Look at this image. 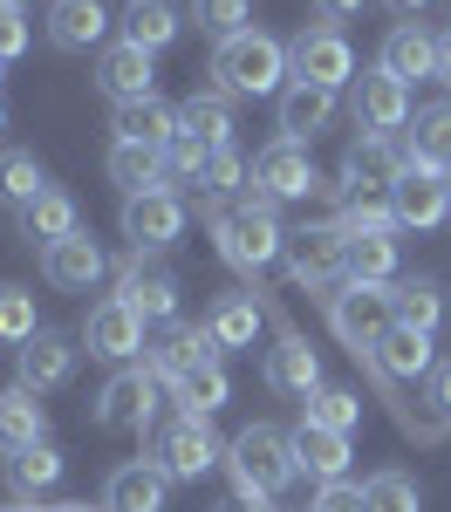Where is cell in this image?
<instances>
[{
  "mask_svg": "<svg viewBox=\"0 0 451 512\" xmlns=\"http://www.w3.org/2000/svg\"><path fill=\"white\" fill-rule=\"evenodd\" d=\"M267 383L281 396H315L322 390V355L308 349L301 335H281V342L267 349Z\"/></svg>",
  "mask_w": 451,
  "mask_h": 512,
  "instance_id": "603a6c76",
  "label": "cell"
},
{
  "mask_svg": "<svg viewBox=\"0 0 451 512\" xmlns=\"http://www.w3.org/2000/svg\"><path fill=\"white\" fill-rule=\"evenodd\" d=\"M287 274L315 294H335L349 280V233L342 226H301L287 233Z\"/></svg>",
  "mask_w": 451,
  "mask_h": 512,
  "instance_id": "5b68a950",
  "label": "cell"
},
{
  "mask_svg": "<svg viewBox=\"0 0 451 512\" xmlns=\"http://www.w3.org/2000/svg\"><path fill=\"white\" fill-rule=\"evenodd\" d=\"M219 342H212V328H192V321H164L158 335H151V376L158 383H178V376H192L199 362H212Z\"/></svg>",
  "mask_w": 451,
  "mask_h": 512,
  "instance_id": "5bb4252c",
  "label": "cell"
},
{
  "mask_svg": "<svg viewBox=\"0 0 451 512\" xmlns=\"http://www.w3.org/2000/svg\"><path fill=\"white\" fill-rule=\"evenodd\" d=\"M103 35H110L103 0H55V7H48V41H55V48L82 55V48H103Z\"/></svg>",
  "mask_w": 451,
  "mask_h": 512,
  "instance_id": "7402d4cb",
  "label": "cell"
},
{
  "mask_svg": "<svg viewBox=\"0 0 451 512\" xmlns=\"http://www.w3.org/2000/svg\"><path fill=\"white\" fill-rule=\"evenodd\" d=\"M438 178H445V198H451V164H445V171H438Z\"/></svg>",
  "mask_w": 451,
  "mask_h": 512,
  "instance_id": "9f6ffc18",
  "label": "cell"
},
{
  "mask_svg": "<svg viewBox=\"0 0 451 512\" xmlns=\"http://www.w3.org/2000/svg\"><path fill=\"white\" fill-rule=\"evenodd\" d=\"M171 390H178V410H185V417H212V410L233 396V383H226V369H219V362H199V369H192V376H178Z\"/></svg>",
  "mask_w": 451,
  "mask_h": 512,
  "instance_id": "74e56055",
  "label": "cell"
},
{
  "mask_svg": "<svg viewBox=\"0 0 451 512\" xmlns=\"http://www.w3.org/2000/svg\"><path fill=\"white\" fill-rule=\"evenodd\" d=\"M328 321L335 335L349 342V355H376V342L397 328V308H390V287H363V280H342L328 294Z\"/></svg>",
  "mask_w": 451,
  "mask_h": 512,
  "instance_id": "277c9868",
  "label": "cell"
},
{
  "mask_svg": "<svg viewBox=\"0 0 451 512\" xmlns=\"http://www.w3.org/2000/svg\"><path fill=\"white\" fill-rule=\"evenodd\" d=\"M178 130H192L205 151L233 144V96H226V89H192L185 110H178Z\"/></svg>",
  "mask_w": 451,
  "mask_h": 512,
  "instance_id": "4316f807",
  "label": "cell"
},
{
  "mask_svg": "<svg viewBox=\"0 0 451 512\" xmlns=\"http://www.w3.org/2000/svg\"><path fill=\"white\" fill-rule=\"evenodd\" d=\"M383 76L397 82H417V76H438V41L424 35V28H390V41H383V62H376Z\"/></svg>",
  "mask_w": 451,
  "mask_h": 512,
  "instance_id": "83f0119b",
  "label": "cell"
},
{
  "mask_svg": "<svg viewBox=\"0 0 451 512\" xmlns=\"http://www.w3.org/2000/svg\"><path fill=\"white\" fill-rule=\"evenodd\" d=\"M117 301H130V308L151 321V328H164V321L178 315V274L144 267V253H137V260L123 267V280H117Z\"/></svg>",
  "mask_w": 451,
  "mask_h": 512,
  "instance_id": "ac0fdd59",
  "label": "cell"
},
{
  "mask_svg": "<svg viewBox=\"0 0 451 512\" xmlns=\"http://www.w3.org/2000/svg\"><path fill=\"white\" fill-rule=\"evenodd\" d=\"M48 512H89V506H48Z\"/></svg>",
  "mask_w": 451,
  "mask_h": 512,
  "instance_id": "6f0895ef",
  "label": "cell"
},
{
  "mask_svg": "<svg viewBox=\"0 0 451 512\" xmlns=\"http://www.w3.org/2000/svg\"><path fill=\"white\" fill-rule=\"evenodd\" d=\"M205 158H212V151H205L199 137L178 130V137L164 144V178H192V185H205Z\"/></svg>",
  "mask_w": 451,
  "mask_h": 512,
  "instance_id": "f6af8a7d",
  "label": "cell"
},
{
  "mask_svg": "<svg viewBox=\"0 0 451 512\" xmlns=\"http://www.w3.org/2000/svg\"><path fill=\"white\" fill-rule=\"evenodd\" d=\"M390 308H397V328L431 335V328L445 321V287H438V280H397V287H390Z\"/></svg>",
  "mask_w": 451,
  "mask_h": 512,
  "instance_id": "d6a6232c",
  "label": "cell"
},
{
  "mask_svg": "<svg viewBox=\"0 0 451 512\" xmlns=\"http://www.w3.org/2000/svg\"><path fill=\"white\" fill-rule=\"evenodd\" d=\"M41 328H35V294L28 287H0V349H28Z\"/></svg>",
  "mask_w": 451,
  "mask_h": 512,
  "instance_id": "ab89813d",
  "label": "cell"
},
{
  "mask_svg": "<svg viewBox=\"0 0 451 512\" xmlns=\"http://www.w3.org/2000/svg\"><path fill=\"white\" fill-rule=\"evenodd\" d=\"M76 342H69V335H55V328H41L35 342H28V349L14 355V383H21V390H35V396H48V390H62V383H69V376H76Z\"/></svg>",
  "mask_w": 451,
  "mask_h": 512,
  "instance_id": "4fadbf2b",
  "label": "cell"
},
{
  "mask_svg": "<svg viewBox=\"0 0 451 512\" xmlns=\"http://www.w3.org/2000/svg\"><path fill=\"white\" fill-rule=\"evenodd\" d=\"M212 342L219 349H253V335H260V308L246 301V294H219V308H212Z\"/></svg>",
  "mask_w": 451,
  "mask_h": 512,
  "instance_id": "8d00e7d4",
  "label": "cell"
},
{
  "mask_svg": "<svg viewBox=\"0 0 451 512\" xmlns=\"http://www.w3.org/2000/svg\"><path fill=\"white\" fill-rule=\"evenodd\" d=\"M41 192H48V178H41L35 151H0V205L28 212V205H35Z\"/></svg>",
  "mask_w": 451,
  "mask_h": 512,
  "instance_id": "f35d334b",
  "label": "cell"
},
{
  "mask_svg": "<svg viewBox=\"0 0 451 512\" xmlns=\"http://www.w3.org/2000/svg\"><path fill=\"white\" fill-rule=\"evenodd\" d=\"M151 410H158V376L151 369H117L103 383V396H96V424L103 431H144Z\"/></svg>",
  "mask_w": 451,
  "mask_h": 512,
  "instance_id": "30bf717a",
  "label": "cell"
},
{
  "mask_svg": "<svg viewBox=\"0 0 451 512\" xmlns=\"http://www.w3.org/2000/svg\"><path fill=\"white\" fill-rule=\"evenodd\" d=\"M41 274H48V287H62V294H89V287L103 280V246L89 233L62 239V246L41 253Z\"/></svg>",
  "mask_w": 451,
  "mask_h": 512,
  "instance_id": "44dd1931",
  "label": "cell"
},
{
  "mask_svg": "<svg viewBox=\"0 0 451 512\" xmlns=\"http://www.w3.org/2000/svg\"><path fill=\"white\" fill-rule=\"evenodd\" d=\"M390 212H397V226H417V233H431V226H438V219L451 212L445 178H438L431 164H404V178L390 185Z\"/></svg>",
  "mask_w": 451,
  "mask_h": 512,
  "instance_id": "9a60e30c",
  "label": "cell"
},
{
  "mask_svg": "<svg viewBox=\"0 0 451 512\" xmlns=\"http://www.w3.org/2000/svg\"><path fill=\"white\" fill-rule=\"evenodd\" d=\"M28 444H48V410H41L35 390H0V451H28Z\"/></svg>",
  "mask_w": 451,
  "mask_h": 512,
  "instance_id": "d4e9b609",
  "label": "cell"
},
{
  "mask_svg": "<svg viewBox=\"0 0 451 512\" xmlns=\"http://www.w3.org/2000/svg\"><path fill=\"white\" fill-rule=\"evenodd\" d=\"M0 130H7V110H0Z\"/></svg>",
  "mask_w": 451,
  "mask_h": 512,
  "instance_id": "91938a15",
  "label": "cell"
},
{
  "mask_svg": "<svg viewBox=\"0 0 451 512\" xmlns=\"http://www.w3.org/2000/svg\"><path fill=\"white\" fill-rule=\"evenodd\" d=\"M287 69H294L287 48L274 35H260V28H246V35H233V41L212 48V76H219L226 96H281Z\"/></svg>",
  "mask_w": 451,
  "mask_h": 512,
  "instance_id": "7a4b0ae2",
  "label": "cell"
},
{
  "mask_svg": "<svg viewBox=\"0 0 451 512\" xmlns=\"http://www.w3.org/2000/svg\"><path fill=\"white\" fill-rule=\"evenodd\" d=\"M431 396H438V410H445V417H451V362H445V369H438V376H431Z\"/></svg>",
  "mask_w": 451,
  "mask_h": 512,
  "instance_id": "816d5d0a",
  "label": "cell"
},
{
  "mask_svg": "<svg viewBox=\"0 0 451 512\" xmlns=\"http://www.w3.org/2000/svg\"><path fill=\"white\" fill-rule=\"evenodd\" d=\"M178 7L171 0H130V14H123V41H137V48H151L158 55L164 41H178Z\"/></svg>",
  "mask_w": 451,
  "mask_h": 512,
  "instance_id": "e575fe53",
  "label": "cell"
},
{
  "mask_svg": "<svg viewBox=\"0 0 451 512\" xmlns=\"http://www.w3.org/2000/svg\"><path fill=\"white\" fill-rule=\"evenodd\" d=\"M356 123H363V130H376V137H397V130H410V82L383 76V69H369V76L356 82Z\"/></svg>",
  "mask_w": 451,
  "mask_h": 512,
  "instance_id": "2e32d148",
  "label": "cell"
},
{
  "mask_svg": "<svg viewBox=\"0 0 451 512\" xmlns=\"http://www.w3.org/2000/svg\"><path fill=\"white\" fill-rule=\"evenodd\" d=\"M301 403H308V424H322V431H356V424H363V403H356V396L349 390H335V383H322V390L315 396H301Z\"/></svg>",
  "mask_w": 451,
  "mask_h": 512,
  "instance_id": "60d3db41",
  "label": "cell"
},
{
  "mask_svg": "<svg viewBox=\"0 0 451 512\" xmlns=\"http://www.w3.org/2000/svg\"><path fill=\"white\" fill-rule=\"evenodd\" d=\"M226 472H233V492H260L274 499L287 478H294V444L274 424H246L233 444H226Z\"/></svg>",
  "mask_w": 451,
  "mask_h": 512,
  "instance_id": "3957f363",
  "label": "cell"
},
{
  "mask_svg": "<svg viewBox=\"0 0 451 512\" xmlns=\"http://www.w3.org/2000/svg\"><path fill=\"white\" fill-rule=\"evenodd\" d=\"M212 233H219V253H226L240 274H267L274 260H287V233H281V219H274L267 198L226 205V212L212 219Z\"/></svg>",
  "mask_w": 451,
  "mask_h": 512,
  "instance_id": "6da1fadb",
  "label": "cell"
},
{
  "mask_svg": "<svg viewBox=\"0 0 451 512\" xmlns=\"http://www.w3.org/2000/svg\"><path fill=\"white\" fill-rule=\"evenodd\" d=\"M287 62H294V82H315V89H342V82L356 76V48L342 28H301L294 48H287Z\"/></svg>",
  "mask_w": 451,
  "mask_h": 512,
  "instance_id": "52a82bcc",
  "label": "cell"
},
{
  "mask_svg": "<svg viewBox=\"0 0 451 512\" xmlns=\"http://www.w3.org/2000/svg\"><path fill=\"white\" fill-rule=\"evenodd\" d=\"M240 178H246V158L233 151V144H219V151L205 158V192H233Z\"/></svg>",
  "mask_w": 451,
  "mask_h": 512,
  "instance_id": "bcb514c9",
  "label": "cell"
},
{
  "mask_svg": "<svg viewBox=\"0 0 451 512\" xmlns=\"http://www.w3.org/2000/svg\"><path fill=\"white\" fill-rule=\"evenodd\" d=\"M164 492H171L164 465L158 458H137V465H117V472H110L103 512H164Z\"/></svg>",
  "mask_w": 451,
  "mask_h": 512,
  "instance_id": "e0dca14e",
  "label": "cell"
},
{
  "mask_svg": "<svg viewBox=\"0 0 451 512\" xmlns=\"http://www.w3.org/2000/svg\"><path fill=\"white\" fill-rule=\"evenodd\" d=\"M28 55V21L21 7H0V62H21Z\"/></svg>",
  "mask_w": 451,
  "mask_h": 512,
  "instance_id": "c3c4849f",
  "label": "cell"
},
{
  "mask_svg": "<svg viewBox=\"0 0 451 512\" xmlns=\"http://www.w3.org/2000/svg\"><path fill=\"white\" fill-rule=\"evenodd\" d=\"M253 178H260V198H267V205H274V198H308V192H322L308 144H294V137H274V144L253 158Z\"/></svg>",
  "mask_w": 451,
  "mask_h": 512,
  "instance_id": "8fae6325",
  "label": "cell"
},
{
  "mask_svg": "<svg viewBox=\"0 0 451 512\" xmlns=\"http://www.w3.org/2000/svg\"><path fill=\"white\" fill-rule=\"evenodd\" d=\"M212 512H274V499H260V492H233V499H219Z\"/></svg>",
  "mask_w": 451,
  "mask_h": 512,
  "instance_id": "681fc988",
  "label": "cell"
},
{
  "mask_svg": "<svg viewBox=\"0 0 451 512\" xmlns=\"http://www.w3.org/2000/svg\"><path fill=\"white\" fill-rule=\"evenodd\" d=\"M287 444H294V472H308L315 485H335V478L349 472V437L342 431H322V424H294L287 431Z\"/></svg>",
  "mask_w": 451,
  "mask_h": 512,
  "instance_id": "d6986e66",
  "label": "cell"
},
{
  "mask_svg": "<svg viewBox=\"0 0 451 512\" xmlns=\"http://www.w3.org/2000/svg\"><path fill=\"white\" fill-rule=\"evenodd\" d=\"M62 451L55 444H28V451H7V485H14V499H41V492H55L62 485Z\"/></svg>",
  "mask_w": 451,
  "mask_h": 512,
  "instance_id": "f1b7e54d",
  "label": "cell"
},
{
  "mask_svg": "<svg viewBox=\"0 0 451 512\" xmlns=\"http://www.w3.org/2000/svg\"><path fill=\"white\" fill-rule=\"evenodd\" d=\"M117 137H123V144H151V151H164V144L178 137V110H164L158 96H144V103H117Z\"/></svg>",
  "mask_w": 451,
  "mask_h": 512,
  "instance_id": "f546056e",
  "label": "cell"
},
{
  "mask_svg": "<svg viewBox=\"0 0 451 512\" xmlns=\"http://www.w3.org/2000/svg\"><path fill=\"white\" fill-rule=\"evenodd\" d=\"M369 512H424V499H417V478L410 472H376L363 485Z\"/></svg>",
  "mask_w": 451,
  "mask_h": 512,
  "instance_id": "7bdbcfd3",
  "label": "cell"
},
{
  "mask_svg": "<svg viewBox=\"0 0 451 512\" xmlns=\"http://www.w3.org/2000/svg\"><path fill=\"white\" fill-rule=\"evenodd\" d=\"M110 178L123 185V198L137 192H164V151H151V144H110Z\"/></svg>",
  "mask_w": 451,
  "mask_h": 512,
  "instance_id": "4dcf8cb0",
  "label": "cell"
},
{
  "mask_svg": "<svg viewBox=\"0 0 451 512\" xmlns=\"http://www.w3.org/2000/svg\"><path fill=\"white\" fill-rule=\"evenodd\" d=\"M0 7H35V0H0Z\"/></svg>",
  "mask_w": 451,
  "mask_h": 512,
  "instance_id": "680465c9",
  "label": "cell"
},
{
  "mask_svg": "<svg viewBox=\"0 0 451 512\" xmlns=\"http://www.w3.org/2000/svg\"><path fill=\"white\" fill-rule=\"evenodd\" d=\"M376 362H383L390 383H417V376H431V335H417V328H390V335L376 342Z\"/></svg>",
  "mask_w": 451,
  "mask_h": 512,
  "instance_id": "1f68e13d",
  "label": "cell"
},
{
  "mask_svg": "<svg viewBox=\"0 0 451 512\" xmlns=\"http://www.w3.org/2000/svg\"><path fill=\"white\" fill-rule=\"evenodd\" d=\"M82 233V212H76V198L69 192H41L28 212H21V239H35L41 253L48 246H62V239H76Z\"/></svg>",
  "mask_w": 451,
  "mask_h": 512,
  "instance_id": "484cf974",
  "label": "cell"
},
{
  "mask_svg": "<svg viewBox=\"0 0 451 512\" xmlns=\"http://www.w3.org/2000/svg\"><path fill=\"white\" fill-rule=\"evenodd\" d=\"M404 158H410V164H431V171H445V164H451V103H438V110H417V117H410Z\"/></svg>",
  "mask_w": 451,
  "mask_h": 512,
  "instance_id": "836d02e7",
  "label": "cell"
},
{
  "mask_svg": "<svg viewBox=\"0 0 451 512\" xmlns=\"http://www.w3.org/2000/svg\"><path fill=\"white\" fill-rule=\"evenodd\" d=\"M315 512H369V499H363V485L335 478V485H322V492H315Z\"/></svg>",
  "mask_w": 451,
  "mask_h": 512,
  "instance_id": "7dc6e473",
  "label": "cell"
},
{
  "mask_svg": "<svg viewBox=\"0 0 451 512\" xmlns=\"http://www.w3.org/2000/svg\"><path fill=\"white\" fill-rule=\"evenodd\" d=\"M438 76L451 82V28H445V35H438Z\"/></svg>",
  "mask_w": 451,
  "mask_h": 512,
  "instance_id": "f5cc1de1",
  "label": "cell"
},
{
  "mask_svg": "<svg viewBox=\"0 0 451 512\" xmlns=\"http://www.w3.org/2000/svg\"><path fill=\"white\" fill-rule=\"evenodd\" d=\"M383 7H390V14H404V21H410V14H417L424 0H383Z\"/></svg>",
  "mask_w": 451,
  "mask_h": 512,
  "instance_id": "db71d44e",
  "label": "cell"
},
{
  "mask_svg": "<svg viewBox=\"0 0 451 512\" xmlns=\"http://www.w3.org/2000/svg\"><path fill=\"white\" fill-rule=\"evenodd\" d=\"M328 117H335V89H315V82H294V89H281V137H294V144H315L328 130Z\"/></svg>",
  "mask_w": 451,
  "mask_h": 512,
  "instance_id": "cb8c5ba5",
  "label": "cell"
},
{
  "mask_svg": "<svg viewBox=\"0 0 451 512\" xmlns=\"http://www.w3.org/2000/svg\"><path fill=\"white\" fill-rule=\"evenodd\" d=\"M0 512H35V499H14V506H0Z\"/></svg>",
  "mask_w": 451,
  "mask_h": 512,
  "instance_id": "11a10c76",
  "label": "cell"
},
{
  "mask_svg": "<svg viewBox=\"0 0 451 512\" xmlns=\"http://www.w3.org/2000/svg\"><path fill=\"white\" fill-rule=\"evenodd\" d=\"M144 328H151V321L137 315L130 301H117V294H110V301H96V308H89L82 342H89V355H103V362H130V355L144 349Z\"/></svg>",
  "mask_w": 451,
  "mask_h": 512,
  "instance_id": "7c38bea8",
  "label": "cell"
},
{
  "mask_svg": "<svg viewBox=\"0 0 451 512\" xmlns=\"http://www.w3.org/2000/svg\"><path fill=\"white\" fill-rule=\"evenodd\" d=\"M397 274V239L390 233H356L349 239V280H363V287H390Z\"/></svg>",
  "mask_w": 451,
  "mask_h": 512,
  "instance_id": "d590c367",
  "label": "cell"
},
{
  "mask_svg": "<svg viewBox=\"0 0 451 512\" xmlns=\"http://www.w3.org/2000/svg\"><path fill=\"white\" fill-rule=\"evenodd\" d=\"M178 233H185V198L178 192L123 198V239H130V253H164Z\"/></svg>",
  "mask_w": 451,
  "mask_h": 512,
  "instance_id": "9c48e42d",
  "label": "cell"
},
{
  "mask_svg": "<svg viewBox=\"0 0 451 512\" xmlns=\"http://www.w3.org/2000/svg\"><path fill=\"white\" fill-rule=\"evenodd\" d=\"M404 151H397V137H376L363 130L356 144H349V158H342V198H390V185L404 178Z\"/></svg>",
  "mask_w": 451,
  "mask_h": 512,
  "instance_id": "ba28073f",
  "label": "cell"
},
{
  "mask_svg": "<svg viewBox=\"0 0 451 512\" xmlns=\"http://www.w3.org/2000/svg\"><path fill=\"white\" fill-rule=\"evenodd\" d=\"M151 458L164 465V478H185V485H199L219 458H226V444L212 437V417H178V424H164L158 444H151Z\"/></svg>",
  "mask_w": 451,
  "mask_h": 512,
  "instance_id": "8992f818",
  "label": "cell"
},
{
  "mask_svg": "<svg viewBox=\"0 0 451 512\" xmlns=\"http://www.w3.org/2000/svg\"><path fill=\"white\" fill-rule=\"evenodd\" d=\"M342 233H397V212H390V198H342V219H335Z\"/></svg>",
  "mask_w": 451,
  "mask_h": 512,
  "instance_id": "ee69618b",
  "label": "cell"
},
{
  "mask_svg": "<svg viewBox=\"0 0 451 512\" xmlns=\"http://www.w3.org/2000/svg\"><path fill=\"white\" fill-rule=\"evenodd\" d=\"M96 82H103V96H117V103H144V96H151V48L110 41V48L96 55Z\"/></svg>",
  "mask_w": 451,
  "mask_h": 512,
  "instance_id": "ffe728a7",
  "label": "cell"
},
{
  "mask_svg": "<svg viewBox=\"0 0 451 512\" xmlns=\"http://www.w3.org/2000/svg\"><path fill=\"white\" fill-rule=\"evenodd\" d=\"M0 69H7V62H0Z\"/></svg>",
  "mask_w": 451,
  "mask_h": 512,
  "instance_id": "94428289",
  "label": "cell"
},
{
  "mask_svg": "<svg viewBox=\"0 0 451 512\" xmlns=\"http://www.w3.org/2000/svg\"><path fill=\"white\" fill-rule=\"evenodd\" d=\"M315 14H322L328 28H335V21H349V14H363V0H315Z\"/></svg>",
  "mask_w": 451,
  "mask_h": 512,
  "instance_id": "f907efd6",
  "label": "cell"
},
{
  "mask_svg": "<svg viewBox=\"0 0 451 512\" xmlns=\"http://www.w3.org/2000/svg\"><path fill=\"white\" fill-rule=\"evenodd\" d=\"M192 21H199V35L233 41V35L253 28V7H246V0H192Z\"/></svg>",
  "mask_w": 451,
  "mask_h": 512,
  "instance_id": "b9f144b4",
  "label": "cell"
}]
</instances>
